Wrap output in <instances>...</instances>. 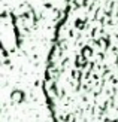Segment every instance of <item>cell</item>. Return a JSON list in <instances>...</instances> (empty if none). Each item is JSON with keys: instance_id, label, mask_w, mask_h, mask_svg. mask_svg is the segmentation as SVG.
<instances>
[{"instance_id": "cell-1", "label": "cell", "mask_w": 118, "mask_h": 122, "mask_svg": "<svg viewBox=\"0 0 118 122\" xmlns=\"http://www.w3.org/2000/svg\"><path fill=\"white\" fill-rule=\"evenodd\" d=\"M43 91L54 122H118V0H67Z\"/></svg>"}]
</instances>
